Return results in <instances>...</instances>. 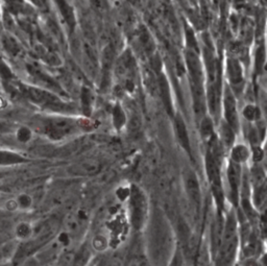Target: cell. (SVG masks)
I'll return each mask as SVG.
<instances>
[{"label": "cell", "mask_w": 267, "mask_h": 266, "mask_svg": "<svg viewBox=\"0 0 267 266\" xmlns=\"http://www.w3.org/2000/svg\"><path fill=\"white\" fill-rule=\"evenodd\" d=\"M237 247V234H236V222L233 216H229L224 229L222 240L219 245L218 266H231L235 258Z\"/></svg>", "instance_id": "1"}, {"label": "cell", "mask_w": 267, "mask_h": 266, "mask_svg": "<svg viewBox=\"0 0 267 266\" xmlns=\"http://www.w3.org/2000/svg\"><path fill=\"white\" fill-rule=\"evenodd\" d=\"M207 173L210 179L213 191L216 194V200L222 203V190H220V146L216 138H213L209 143V148L206 157Z\"/></svg>", "instance_id": "2"}, {"label": "cell", "mask_w": 267, "mask_h": 266, "mask_svg": "<svg viewBox=\"0 0 267 266\" xmlns=\"http://www.w3.org/2000/svg\"><path fill=\"white\" fill-rule=\"evenodd\" d=\"M21 92H23L30 100L47 108L53 110H66L68 108V106L64 105L59 98L43 90L32 87L21 86Z\"/></svg>", "instance_id": "3"}, {"label": "cell", "mask_w": 267, "mask_h": 266, "mask_svg": "<svg viewBox=\"0 0 267 266\" xmlns=\"http://www.w3.org/2000/svg\"><path fill=\"white\" fill-rule=\"evenodd\" d=\"M146 201L144 194L137 187H133L131 193V216L135 229L142 228L146 216Z\"/></svg>", "instance_id": "4"}, {"label": "cell", "mask_w": 267, "mask_h": 266, "mask_svg": "<svg viewBox=\"0 0 267 266\" xmlns=\"http://www.w3.org/2000/svg\"><path fill=\"white\" fill-rule=\"evenodd\" d=\"M45 128L49 136L59 139L67 135H70L72 132H74L75 122L71 119L54 118L48 120Z\"/></svg>", "instance_id": "5"}, {"label": "cell", "mask_w": 267, "mask_h": 266, "mask_svg": "<svg viewBox=\"0 0 267 266\" xmlns=\"http://www.w3.org/2000/svg\"><path fill=\"white\" fill-rule=\"evenodd\" d=\"M189 73L191 77V86H203V70L199 56L194 51H188L186 54Z\"/></svg>", "instance_id": "6"}, {"label": "cell", "mask_w": 267, "mask_h": 266, "mask_svg": "<svg viewBox=\"0 0 267 266\" xmlns=\"http://www.w3.org/2000/svg\"><path fill=\"white\" fill-rule=\"evenodd\" d=\"M185 184H186V189H187L189 195V199L192 202V205L196 208V209H199L202 201L201 187L199 184V180H197L196 176L193 172L186 173Z\"/></svg>", "instance_id": "7"}, {"label": "cell", "mask_w": 267, "mask_h": 266, "mask_svg": "<svg viewBox=\"0 0 267 266\" xmlns=\"http://www.w3.org/2000/svg\"><path fill=\"white\" fill-rule=\"evenodd\" d=\"M100 171V164L95 160H87L79 162L69 169L72 176L77 177H90L94 176Z\"/></svg>", "instance_id": "8"}, {"label": "cell", "mask_w": 267, "mask_h": 266, "mask_svg": "<svg viewBox=\"0 0 267 266\" xmlns=\"http://www.w3.org/2000/svg\"><path fill=\"white\" fill-rule=\"evenodd\" d=\"M225 114L228 121V124L232 129H237L238 119H237V112H236V103L233 94L231 93L230 90H227L226 98H225Z\"/></svg>", "instance_id": "9"}, {"label": "cell", "mask_w": 267, "mask_h": 266, "mask_svg": "<svg viewBox=\"0 0 267 266\" xmlns=\"http://www.w3.org/2000/svg\"><path fill=\"white\" fill-rule=\"evenodd\" d=\"M228 178L230 182V187L232 192L233 202H238L239 187H240V168L238 163H232L228 170Z\"/></svg>", "instance_id": "10"}, {"label": "cell", "mask_w": 267, "mask_h": 266, "mask_svg": "<svg viewBox=\"0 0 267 266\" xmlns=\"http://www.w3.org/2000/svg\"><path fill=\"white\" fill-rule=\"evenodd\" d=\"M228 73L231 83L235 87H240L243 84V75L240 64L236 60H229L228 62Z\"/></svg>", "instance_id": "11"}, {"label": "cell", "mask_w": 267, "mask_h": 266, "mask_svg": "<svg viewBox=\"0 0 267 266\" xmlns=\"http://www.w3.org/2000/svg\"><path fill=\"white\" fill-rule=\"evenodd\" d=\"M176 129H177L180 143L185 148L186 152H187L188 154H191V145H190L188 132H187V129H186L185 122L183 121V119L180 116H178L176 118Z\"/></svg>", "instance_id": "12"}, {"label": "cell", "mask_w": 267, "mask_h": 266, "mask_svg": "<svg viewBox=\"0 0 267 266\" xmlns=\"http://www.w3.org/2000/svg\"><path fill=\"white\" fill-rule=\"evenodd\" d=\"M113 57H114V48L111 45L107 46V48L103 51V77H102V85L106 86L108 83V76L110 73V69L113 63Z\"/></svg>", "instance_id": "13"}, {"label": "cell", "mask_w": 267, "mask_h": 266, "mask_svg": "<svg viewBox=\"0 0 267 266\" xmlns=\"http://www.w3.org/2000/svg\"><path fill=\"white\" fill-rule=\"evenodd\" d=\"M159 88L161 92V97L163 100L166 110H168L169 114L172 113V106H171V97L169 92V86L167 83V79L164 75H161L159 78Z\"/></svg>", "instance_id": "14"}, {"label": "cell", "mask_w": 267, "mask_h": 266, "mask_svg": "<svg viewBox=\"0 0 267 266\" xmlns=\"http://www.w3.org/2000/svg\"><path fill=\"white\" fill-rule=\"evenodd\" d=\"M2 44H3V47L5 48V50L10 53L11 55H17L20 51H21V48H20V45L18 44V42L10 36H3V39H2Z\"/></svg>", "instance_id": "15"}, {"label": "cell", "mask_w": 267, "mask_h": 266, "mask_svg": "<svg viewBox=\"0 0 267 266\" xmlns=\"http://www.w3.org/2000/svg\"><path fill=\"white\" fill-rule=\"evenodd\" d=\"M232 158H233L234 163H240V162L246 161L249 158L248 148L243 145H237L232 152Z\"/></svg>", "instance_id": "16"}, {"label": "cell", "mask_w": 267, "mask_h": 266, "mask_svg": "<svg viewBox=\"0 0 267 266\" xmlns=\"http://www.w3.org/2000/svg\"><path fill=\"white\" fill-rule=\"evenodd\" d=\"M56 2L60 6V9L62 11L63 16L65 17V19L67 20V22L69 23V24L72 26L73 25V15H72L71 8L69 7V5L65 2V0H56Z\"/></svg>", "instance_id": "17"}, {"label": "cell", "mask_w": 267, "mask_h": 266, "mask_svg": "<svg viewBox=\"0 0 267 266\" xmlns=\"http://www.w3.org/2000/svg\"><path fill=\"white\" fill-rule=\"evenodd\" d=\"M140 39H141V43L143 45V47L145 48V50L147 52H152L153 49H154V44H153V41H152V38H150V36L148 34L147 30L143 27L141 28V33H140Z\"/></svg>", "instance_id": "18"}, {"label": "cell", "mask_w": 267, "mask_h": 266, "mask_svg": "<svg viewBox=\"0 0 267 266\" xmlns=\"http://www.w3.org/2000/svg\"><path fill=\"white\" fill-rule=\"evenodd\" d=\"M113 116H114V123L116 128H121V126L125 122V115L121 108L119 106H116L113 112Z\"/></svg>", "instance_id": "19"}, {"label": "cell", "mask_w": 267, "mask_h": 266, "mask_svg": "<svg viewBox=\"0 0 267 266\" xmlns=\"http://www.w3.org/2000/svg\"><path fill=\"white\" fill-rule=\"evenodd\" d=\"M89 256H90V254H89V251L87 249L82 250L75 256L71 266H84L86 264V262L88 261Z\"/></svg>", "instance_id": "20"}, {"label": "cell", "mask_w": 267, "mask_h": 266, "mask_svg": "<svg viewBox=\"0 0 267 266\" xmlns=\"http://www.w3.org/2000/svg\"><path fill=\"white\" fill-rule=\"evenodd\" d=\"M201 131L204 138H210L213 135V125L209 118H204L201 125Z\"/></svg>", "instance_id": "21"}, {"label": "cell", "mask_w": 267, "mask_h": 266, "mask_svg": "<svg viewBox=\"0 0 267 266\" xmlns=\"http://www.w3.org/2000/svg\"><path fill=\"white\" fill-rule=\"evenodd\" d=\"M222 133H223V137L225 139V141L227 142V144L230 145L232 142H233V140H234V131L229 124H224L223 129H222Z\"/></svg>", "instance_id": "22"}, {"label": "cell", "mask_w": 267, "mask_h": 266, "mask_svg": "<svg viewBox=\"0 0 267 266\" xmlns=\"http://www.w3.org/2000/svg\"><path fill=\"white\" fill-rule=\"evenodd\" d=\"M30 233H31V229H30L29 225H27V224H20L19 225L17 235L20 238H26L30 235Z\"/></svg>", "instance_id": "23"}, {"label": "cell", "mask_w": 267, "mask_h": 266, "mask_svg": "<svg viewBox=\"0 0 267 266\" xmlns=\"http://www.w3.org/2000/svg\"><path fill=\"white\" fill-rule=\"evenodd\" d=\"M145 83H146V86L148 87L149 91L155 92V90L157 89V84H156L154 74L150 71L145 72Z\"/></svg>", "instance_id": "24"}, {"label": "cell", "mask_w": 267, "mask_h": 266, "mask_svg": "<svg viewBox=\"0 0 267 266\" xmlns=\"http://www.w3.org/2000/svg\"><path fill=\"white\" fill-rule=\"evenodd\" d=\"M243 114H245V116L249 120H254L255 118H256V116H257L258 111H257L256 108L253 107V106H248L246 108V110H245V113H243Z\"/></svg>", "instance_id": "25"}, {"label": "cell", "mask_w": 267, "mask_h": 266, "mask_svg": "<svg viewBox=\"0 0 267 266\" xmlns=\"http://www.w3.org/2000/svg\"><path fill=\"white\" fill-rule=\"evenodd\" d=\"M91 99H92V96H91L90 91L88 89H83V103L86 110H89L91 106Z\"/></svg>", "instance_id": "26"}, {"label": "cell", "mask_w": 267, "mask_h": 266, "mask_svg": "<svg viewBox=\"0 0 267 266\" xmlns=\"http://www.w3.org/2000/svg\"><path fill=\"white\" fill-rule=\"evenodd\" d=\"M264 57H265V52H264V48L261 47L260 49H258V52H257V62L259 63L258 64V70L260 71L261 68L263 66V63H264Z\"/></svg>", "instance_id": "27"}, {"label": "cell", "mask_w": 267, "mask_h": 266, "mask_svg": "<svg viewBox=\"0 0 267 266\" xmlns=\"http://www.w3.org/2000/svg\"><path fill=\"white\" fill-rule=\"evenodd\" d=\"M92 4L94 5L97 9H104L106 8V0H91Z\"/></svg>", "instance_id": "28"}, {"label": "cell", "mask_w": 267, "mask_h": 266, "mask_svg": "<svg viewBox=\"0 0 267 266\" xmlns=\"http://www.w3.org/2000/svg\"><path fill=\"white\" fill-rule=\"evenodd\" d=\"M130 266H149L147 261L145 259L142 258H138L136 260H134Z\"/></svg>", "instance_id": "29"}, {"label": "cell", "mask_w": 267, "mask_h": 266, "mask_svg": "<svg viewBox=\"0 0 267 266\" xmlns=\"http://www.w3.org/2000/svg\"><path fill=\"white\" fill-rule=\"evenodd\" d=\"M181 263H182V260H181V257L180 256H177L175 258V260H173V263L171 266H181Z\"/></svg>", "instance_id": "30"}, {"label": "cell", "mask_w": 267, "mask_h": 266, "mask_svg": "<svg viewBox=\"0 0 267 266\" xmlns=\"http://www.w3.org/2000/svg\"><path fill=\"white\" fill-rule=\"evenodd\" d=\"M3 106V102L1 101V99H0V107H2Z\"/></svg>", "instance_id": "31"}]
</instances>
